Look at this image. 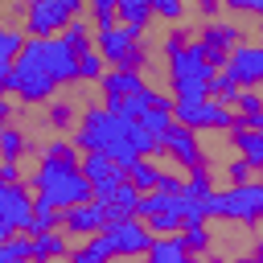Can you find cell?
<instances>
[{"mask_svg":"<svg viewBox=\"0 0 263 263\" xmlns=\"http://www.w3.org/2000/svg\"><path fill=\"white\" fill-rule=\"evenodd\" d=\"M201 263H230V259H222V255H205Z\"/></svg>","mask_w":263,"mask_h":263,"instance_id":"cell-35","label":"cell"},{"mask_svg":"<svg viewBox=\"0 0 263 263\" xmlns=\"http://www.w3.org/2000/svg\"><path fill=\"white\" fill-rule=\"evenodd\" d=\"M82 21L90 25V33L111 29L115 25V0H90V4H82Z\"/></svg>","mask_w":263,"mask_h":263,"instance_id":"cell-22","label":"cell"},{"mask_svg":"<svg viewBox=\"0 0 263 263\" xmlns=\"http://www.w3.org/2000/svg\"><path fill=\"white\" fill-rule=\"evenodd\" d=\"M58 230H62V210H49V205H37V201H33V222H29V234H25V238L58 234Z\"/></svg>","mask_w":263,"mask_h":263,"instance_id":"cell-23","label":"cell"},{"mask_svg":"<svg viewBox=\"0 0 263 263\" xmlns=\"http://www.w3.org/2000/svg\"><path fill=\"white\" fill-rule=\"evenodd\" d=\"M140 90H148V78L132 74V70H107L99 78V95L103 99H127V95H140Z\"/></svg>","mask_w":263,"mask_h":263,"instance_id":"cell-15","label":"cell"},{"mask_svg":"<svg viewBox=\"0 0 263 263\" xmlns=\"http://www.w3.org/2000/svg\"><path fill=\"white\" fill-rule=\"evenodd\" d=\"M234 263H259V255H242V259H234Z\"/></svg>","mask_w":263,"mask_h":263,"instance_id":"cell-36","label":"cell"},{"mask_svg":"<svg viewBox=\"0 0 263 263\" xmlns=\"http://www.w3.org/2000/svg\"><path fill=\"white\" fill-rule=\"evenodd\" d=\"M70 144H74L78 156H90V152H95V156H107V160H115L123 173H127L132 160H152V156H160V144H156L140 123H123V119L107 115L99 103L78 107V123H74Z\"/></svg>","mask_w":263,"mask_h":263,"instance_id":"cell-1","label":"cell"},{"mask_svg":"<svg viewBox=\"0 0 263 263\" xmlns=\"http://www.w3.org/2000/svg\"><path fill=\"white\" fill-rule=\"evenodd\" d=\"M156 181H160V164H152V160H132V164H127V185H132L140 197L152 193Z\"/></svg>","mask_w":263,"mask_h":263,"instance_id":"cell-19","label":"cell"},{"mask_svg":"<svg viewBox=\"0 0 263 263\" xmlns=\"http://www.w3.org/2000/svg\"><path fill=\"white\" fill-rule=\"evenodd\" d=\"M78 173H82V181L90 185V197L95 201H107L119 185H127V173L115 164V160H107V156H78Z\"/></svg>","mask_w":263,"mask_h":263,"instance_id":"cell-9","label":"cell"},{"mask_svg":"<svg viewBox=\"0 0 263 263\" xmlns=\"http://www.w3.org/2000/svg\"><path fill=\"white\" fill-rule=\"evenodd\" d=\"M168 111H173V123L193 132V136L197 132H230V123H234V111L222 107V103H210V99H201V103H173Z\"/></svg>","mask_w":263,"mask_h":263,"instance_id":"cell-6","label":"cell"},{"mask_svg":"<svg viewBox=\"0 0 263 263\" xmlns=\"http://www.w3.org/2000/svg\"><path fill=\"white\" fill-rule=\"evenodd\" d=\"M144 263H197V259L181 247V238H177V234H168V238H152V247H148Z\"/></svg>","mask_w":263,"mask_h":263,"instance_id":"cell-18","label":"cell"},{"mask_svg":"<svg viewBox=\"0 0 263 263\" xmlns=\"http://www.w3.org/2000/svg\"><path fill=\"white\" fill-rule=\"evenodd\" d=\"M8 70H12V66L0 62V99H8Z\"/></svg>","mask_w":263,"mask_h":263,"instance_id":"cell-33","label":"cell"},{"mask_svg":"<svg viewBox=\"0 0 263 263\" xmlns=\"http://www.w3.org/2000/svg\"><path fill=\"white\" fill-rule=\"evenodd\" d=\"M205 222H238L247 230L259 226V214H263V185L259 181H247V185H226V189H214L205 201Z\"/></svg>","mask_w":263,"mask_h":263,"instance_id":"cell-4","label":"cell"},{"mask_svg":"<svg viewBox=\"0 0 263 263\" xmlns=\"http://www.w3.org/2000/svg\"><path fill=\"white\" fill-rule=\"evenodd\" d=\"M70 238L58 230V234H37V238H29V259L33 263H66L70 259Z\"/></svg>","mask_w":263,"mask_h":263,"instance_id":"cell-16","label":"cell"},{"mask_svg":"<svg viewBox=\"0 0 263 263\" xmlns=\"http://www.w3.org/2000/svg\"><path fill=\"white\" fill-rule=\"evenodd\" d=\"M0 263H33V259H29V238L21 234V238L0 242Z\"/></svg>","mask_w":263,"mask_h":263,"instance_id":"cell-29","label":"cell"},{"mask_svg":"<svg viewBox=\"0 0 263 263\" xmlns=\"http://www.w3.org/2000/svg\"><path fill=\"white\" fill-rule=\"evenodd\" d=\"M103 226H107V214H103V201H95V197H90L86 205H74V210L62 214V230H66L70 238H82V242L95 238Z\"/></svg>","mask_w":263,"mask_h":263,"instance_id":"cell-12","label":"cell"},{"mask_svg":"<svg viewBox=\"0 0 263 263\" xmlns=\"http://www.w3.org/2000/svg\"><path fill=\"white\" fill-rule=\"evenodd\" d=\"M160 152L164 156H173L185 173H193V168H201V164H210L205 160V148H201V140L193 136V132H185V127H177V123H168L164 132H160Z\"/></svg>","mask_w":263,"mask_h":263,"instance_id":"cell-10","label":"cell"},{"mask_svg":"<svg viewBox=\"0 0 263 263\" xmlns=\"http://www.w3.org/2000/svg\"><path fill=\"white\" fill-rule=\"evenodd\" d=\"M164 62H168V90H173L168 103H201V99H205V86H210V78H214L201 41L189 37V41H185L181 49H173Z\"/></svg>","mask_w":263,"mask_h":263,"instance_id":"cell-3","label":"cell"},{"mask_svg":"<svg viewBox=\"0 0 263 263\" xmlns=\"http://www.w3.org/2000/svg\"><path fill=\"white\" fill-rule=\"evenodd\" d=\"M82 16V0H29L21 4V33L25 37H62L70 21Z\"/></svg>","mask_w":263,"mask_h":263,"instance_id":"cell-5","label":"cell"},{"mask_svg":"<svg viewBox=\"0 0 263 263\" xmlns=\"http://www.w3.org/2000/svg\"><path fill=\"white\" fill-rule=\"evenodd\" d=\"M99 234L107 238V247H111V255H115V259H144V255H148V247H152V234H148L136 218H132V222L103 226Z\"/></svg>","mask_w":263,"mask_h":263,"instance_id":"cell-11","label":"cell"},{"mask_svg":"<svg viewBox=\"0 0 263 263\" xmlns=\"http://www.w3.org/2000/svg\"><path fill=\"white\" fill-rule=\"evenodd\" d=\"M230 148L259 173L263 168V132H242V127H230Z\"/></svg>","mask_w":263,"mask_h":263,"instance_id":"cell-17","label":"cell"},{"mask_svg":"<svg viewBox=\"0 0 263 263\" xmlns=\"http://www.w3.org/2000/svg\"><path fill=\"white\" fill-rule=\"evenodd\" d=\"M25 156H37V140L25 127H16V123L0 127V160L4 164H21Z\"/></svg>","mask_w":263,"mask_h":263,"instance_id":"cell-14","label":"cell"},{"mask_svg":"<svg viewBox=\"0 0 263 263\" xmlns=\"http://www.w3.org/2000/svg\"><path fill=\"white\" fill-rule=\"evenodd\" d=\"M148 8H152V21L160 16V21H181L185 16V4L181 0H148Z\"/></svg>","mask_w":263,"mask_h":263,"instance_id":"cell-31","label":"cell"},{"mask_svg":"<svg viewBox=\"0 0 263 263\" xmlns=\"http://www.w3.org/2000/svg\"><path fill=\"white\" fill-rule=\"evenodd\" d=\"M230 111H234V115H259V111H263V95H259V90H238V95L230 99Z\"/></svg>","mask_w":263,"mask_h":263,"instance_id":"cell-28","label":"cell"},{"mask_svg":"<svg viewBox=\"0 0 263 263\" xmlns=\"http://www.w3.org/2000/svg\"><path fill=\"white\" fill-rule=\"evenodd\" d=\"M37 156H49V160H78L70 136H49V140H41V144H37Z\"/></svg>","mask_w":263,"mask_h":263,"instance_id":"cell-26","label":"cell"},{"mask_svg":"<svg viewBox=\"0 0 263 263\" xmlns=\"http://www.w3.org/2000/svg\"><path fill=\"white\" fill-rule=\"evenodd\" d=\"M111 259H115V255H111L107 238H103V234H95V238L78 242V247L70 251V259H66V263H111Z\"/></svg>","mask_w":263,"mask_h":263,"instance_id":"cell-20","label":"cell"},{"mask_svg":"<svg viewBox=\"0 0 263 263\" xmlns=\"http://www.w3.org/2000/svg\"><path fill=\"white\" fill-rule=\"evenodd\" d=\"M90 37H95V33H90V25H86L82 16H78V21H70V25H66V33H62V41H66L74 53H86V49H95V45H90Z\"/></svg>","mask_w":263,"mask_h":263,"instance_id":"cell-25","label":"cell"},{"mask_svg":"<svg viewBox=\"0 0 263 263\" xmlns=\"http://www.w3.org/2000/svg\"><path fill=\"white\" fill-rule=\"evenodd\" d=\"M21 45H25V33H21V25H4L0 21V62H16V53H21Z\"/></svg>","mask_w":263,"mask_h":263,"instance_id":"cell-24","label":"cell"},{"mask_svg":"<svg viewBox=\"0 0 263 263\" xmlns=\"http://www.w3.org/2000/svg\"><path fill=\"white\" fill-rule=\"evenodd\" d=\"M226 74H230V82L238 86V90H259V82H263V45L259 41H238L234 49H230V58H226V66H222Z\"/></svg>","mask_w":263,"mask_h":263,"instance_id":"cell-8","label":"cell"},{"mask_svg":"<svg viewBox=\"0 0 263 263\" xmlns=\"http://www.w3.org/2000/svg\"><path fill=\"white\" fill-rule=\"evenodd\" d=\"M226 181L230 185H247V181H255V168L242 156H234V160H226Z\"/></svg>","mask_w":263,"mask_h":263,"instance_id":"cell-32","label":"cell"},{"mask_svg":"<svg viewBox=\"0 0 263 263\" xmlns=\"http://www.w3.org/2000/svg\"><path fill=\"white\" fill-rule=\"evenodd\" d=\"M29 222H33V193L29 185H0V242L8 238H21L29 234Z\"/></svg>","mask_w":263,"mask_h":263,"instance_id":"cell-7","label":"cell"},{"mask_svg":"<svg viewBox=\"0 0 263 263\" xmlns=\"http://www.w3.org/2000/svg\"><path fill=\"white\" fill-rule=\"evenodd\" d=\"M107 74V66H103V58L95 53V49H86V53H78V82H90V86H99V78Z\"/></svg>","mask_w":263,"mask_h":263,"instance_id":"cell-27","label":"cell"},{"mask_svg":"<svg viewBox=\"0 0 263 263\" xmlns=\"http://www.w3.org/2000/svg\"><path fill=\"white\" fill-rule=\"evenodd\" d=\"M177 238H181V247H185L193 259H197V255H201V259L214 255V234H210V226H185Z\"/></svg>","mask_w":263,"mask_h":263,"instance_id":"cell-21","label":"cell"},{"mask_svg":"<svg viewBox=\"0 0 263 263\" xmlns=\"http://www.w3.org/2000/svg\"><path fill=\"white\" fill-rule=\"evenodd\" d=\"M115 25L127 29L136 41H144L148 29H152V8H148V0H115Z\"/></svg>","mask_w":263,"mask_h":263,"instance_id":"cell-13","label":"cell"},{"mask_svg":"<svg viewBox=\"0 0 263 263\" xmlns=\"http://www.w3.org/2000/svg\"><path fill=\"white\" fill-rule=\"evenodd\" d=\"M8 123H12V103L0 99V127H8Z\"/></svg>","mask_w":263,"mask_h":263,"instance_id":"cell-34","label":"cell"},{"mask_svg":"<svg viewBox=\"0 0 263 263\" xmlns=\"http://www.w3.org/2000/svg\"><path fill=\"white\" fill-rule=\"evenodd\" d=\"M70 123H78V107L66 103V99H53V107H49V127H70Z\"/></svg>","mask_w":263,"mask_h":263,"instance_id":"cell-30","label":"cell"},{"mask_svg":"<svg viewBox=\"0 0 263 263\" xmlns=\"http://www.w3.org/2000/svg\"><path fill=\"white\" fill-rule=\"evenodd\" d=\"M37 197V205H49V210H74V205H86L90 201V185L82 181L78 173V160H49V156H37V168L29 173L25 181Z\"/></svg>","mask_w":263,"mask_h":263,"instance_id":"cell-2","label":"cell"}]
</instances>
